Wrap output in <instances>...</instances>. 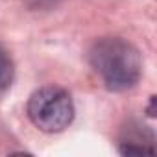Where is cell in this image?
<instances>
[{
    "label": "cell",
    "instance_id": "3957f363",
    "mask_svg": "<svg viewBox=\"0 0 157 157\" xmlns=\"http://www.w3.org/2000/svg\"><path fill=\"white\" fill-rule=\"evenodd\" d=\"M120 151L124 155H142V153H153V137L144 126L128 128L126 137L120 142Z\"/></svg>",
    "mask_w": 157,
    "mask_h": 157
},
{
    "label": "cell",
    "instance_id": "277c9868",
    "mask_svg": "<svg viewBox=\"0 0 157 157\" xmlns=\"http://www.w3.org/2000/svg\"><path fill=\"white\" fill-rule=\"evenodd\" d=\"M13 61H11V56L8 54V50L0 44V91H4L11 85L13 82Z\"/></svg>",
    "mask_w": 157,
    "mask_h": 157
},
{
    "label": "cell",
    "instance_id": "6da1fadb",
    "mask_svg": "<svg viewBox=\"0 0 157 157\" xmlns=\"http://www.w3.org/2000/svg\"><path fill=\"white\" fill-rule=\"evenodd\" d=\"M89 59L104 85L111 91H126L140 78V56L131 43L120 37H105L94 43Z\"/></svg>",
    "mask_w": 157,
    "mask_h": 157
},
{
    "label": "cell",
    "instance_id": "7a4b0ae2",
    "mask_svg": "<svg viewBox=\"0 0 157 157\" xmlns=\"http://www.w3.org/2000/svg\"><path fill=\"white\" fill-rule=\"evenodd\" d=\"M28 117L39 129L46 133L63 131L74 118L72 98L61 87H43L30 96Z\"/></svg>",
    "mask_w": 157,
    "mask_h": 157
}]
</instances>
